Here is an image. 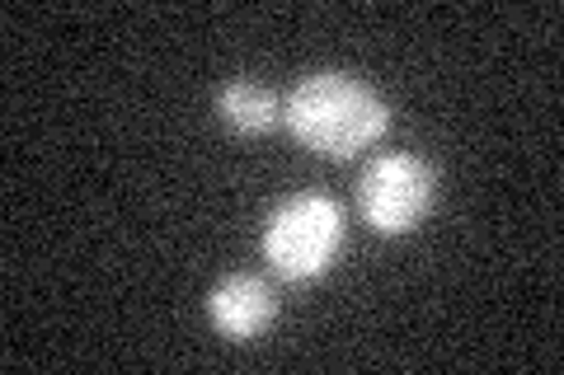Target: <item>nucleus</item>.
Listing matches in <instances>:
<instances>
[{
	"instance_id": "f257e3e1",
	"label": "nucleus",
	"mask_w": 564,
	"mask_h": 375,
	"mask_svg": "<svg viewBox=\"0 0 564 375\" xmlns=\"http://www.w3.org/2000/svg\"><path fill=\"white\" fill-rule=\"evenodd\" d=\"M282 122L306 151L325 159H352L386 136L391 103L348 70H315L282 99Z\"/></svg>"
},
{
	"instance_id": "f03ea898",
	"label": "nucleus",
	"mask_w": 564,
	"mask_h": 375,
	"mask_svg": "<svg viewBox=\"0 0 564 375\" xmlns=\"http://www.w3.org/2000/svg\"><path fill=\"white\" fill-rule=\"evenodd\" d=\"M344 244V211L325 192H296L263 225V254L288 282L325 277Z\"/></svg>"
},
{
	"instance_id": "7ed1b4c3",
	"label": "nucleus",
	"mask_w": 564,
	"mask_h": 375,
	"mask_svg": "<svg viewBox=\"0 0 564 375\" xmlns=\"http://www.w3.org/2000/svg\"><path fill=\"white\" fill-rule=\"evenodd\" d=\"M437 207V169L410 151L377 155L358 178V211L377 235L395 240L429 221Z\"/></svg>"
},
{
	"instance_id": "20e7f679",
	"label": "nucleus",
	"mask_w": 564,
	"mask_h": 375,
	"mask_svg": "<svg viewBox=\"0 0 564 375\" xmlns=\"http://www.w3.org/2000/svg\"><path fill=\"white\" fill-rule=\"evenodd\" d=\"M207 319L217 333L236 338V343H250V338H259L278 319V296L263 277L231 273L207 291Z\"/></svg>"
},
{
	"instance_id": "39448f33",
	"label": "nucleus",
	"mask_w": 564,
	"mask_h": 375,
	"mask_svg": "<svg viewBox=\"0 0 564 375\" xmlns=\"http://www.w3.org/2000/svg\"><path fill=\"white\" fill-rule=\"evenodd\" d=\"M217 113L240 136H263L282 122V99L259 80H226L217 89Z\"/></svg>"
}]
</instances>
